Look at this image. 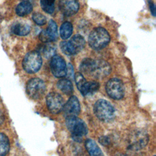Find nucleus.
Returning <instances> with one entry per match:
<instances>
[{"label": "nucleus", "instance_id": "obj_16", "mask_svg": "<svg viewBox=\"0 0 156 156\" xmlns=\"http://www.w3.org/2000/svg\"><path fill=\"white\" fill-rule=\"evenodd\" d=\"M32 5L29 1H22L16 7V13L20 16H24L32 10Z\"/></svg>", "mask_w": 156, "mask_h": 156}, {"label": "nucleus", "instance_id": "obj_2", "mask_svg": "<svg viewBox=\"0 0 156 156\" xmlns=\"http://www.w3.org/2000/svg\"><path fill=\"white\" fill-rule=\"evenodd\" d=\"M66 125L71 134L72 138L76 141H82L83 137L88 133L87 124L83 120L77 116L66 118Z\"/></svg>", "mask_w": 156, "mask_h": 156}, {"label": "nucleus", "instance_id": "obj_6", "mask_svg": "<svg viewBox=\"0 0 156 156\" xmlns=\"http://www.w3.org/2000/svg\"><path fill=\"white\" fill-rule=\"evenodd\" d=\"M42 65V58L40 54L33 51L28 52L24 56L23 61V67L24 71L32 74L37 72Z\"/></svg>", "mask_w": 156, "mask_h": 156}, {"label": "nucleus", "instance_id": "obj_4", "mask_svg": "<svg viewBox=\"0 0 156 156\" xmlns=\"http://www.w3.org/2000/svg\"><path fill=\"white\" fill-rule=\"evenodd\" d=\"M85 41L84 38L76 34L69 41H63L60 43V46L62 51L67 55H75L80 52L85 47Z\"/></svg>", "mask_w": 156, "mask_h": 156}, {"label": "nucleus", "instance_id": "obj_18", "mask_svg": "<svg viewBox=\"0 0 156 156\" xmlns=\"http://www.w3.org/2000/svg\"><path fill=\"white\" fill-rule=\"evenodd\" d=\"M147 140L148 138L146 134H143L138 132L134 136L133 140L131 141L132 147L135 148H141L147 144Z\"/></svg>", "mask_w": 156, "mask_h": 156}, {"label": "nucleus", "instance_id": "obj_3", "mask_svg": "<svg viewBox=\"0 0 156 156\" xmlns=\"http://www.w3.org/2000/svg\"><path fill=\"white\" fill-rule=\"evenodd\" d=\"M110 37L108 32L102 27L94 28L88 37L90 46L95 50H100L105 48L109 43Z\"/></svg>", "mask_w": 156, "mask_h": 156}, {"label": "nucleus", "instance_id": "obj_5", "mask_svg": "<svg viewBox=\"0 0 156 156\" xmlns=\"http://www.w3.org/2000/svg\"><path fill=\"white\" fill-rule=\"evenodd\" d=\"M93 110L96 117L103 121L111 120L115 115V109L113 105L105 99L97 101L94 105Z\"/></svg>", "mask_w": 156, "mask_h": 156}, {"label": "nucleus", "instance_id": "obj_26", "mask_svg": "<svg viewBox=\"0 0 156 156\" xmlns=\"http://www.w3.org/2000/svg\"><path fill=\"white\" fill-rule=\"evenodd\" d=\"M148 4H149V9L151 10V12L152 13V15L155 16V4L153 2L152 0H149L148 1Z\"/></svg>", "mask_w": 156, "mask_h": 156}, {"label": "nucleus", "instance_id": "obj_19", "mask_svg": "<svg viewBox=\"0 0 156 156\" xmlns=\"http://www.w3.org/2000/svg\"><path fill=\"white\" fill-rule=\"evenodd\" d=\"M45 31L47 35L49 36L52 42L55 41L57 39V37H58L57 26L56 23L54 20H51L49 21L48 27L46 29H45Z\"/></svg>", "mask_w": 156, "mask_h": 156}, {"label": "nucleus", "instance_id": "obj_13", "mask_svg": "<svg viewBox=\"0 0 156 156\" xmlns=\"http://www.w3.org/2000/svg\"><path fill=\"white\" fill-rule=\"evenodd\" d=\"M99 88V85L97 82L89 81L86 82L79 90L83 96H88L93 94Z\"/></svg>", "mask_w": 156, "mask_h": 156}, {"label": "nucleus", "instance_id": "obj_29", "mask_svg": "<svg viewBox=\"0 0 156 156\" xmlns=\"http://www.w3.org/2000/svg\"><path fill=\"white\" fill-rule=\"evenodd\" d=\"M115 156H126L125 154H121V153H118L116 154Z\"/></svg>", "mask_w": 156, "mask_h": 156}, {"label": "nucleus", "instance_id": "obj_20", "mask_svg": "<svg viewBox=\"0 0 156 156\" xmlns=\"http://www.w3.org/2000/svg\"><path fill=\"white\" fill-rule=\"evenodd\" d=\"M73 30V25L70 22L63 23L60 28V35L62 39L66 40L71 37Z\"/></svg>", "mask_w": 156, "mask_h": 156}, {"label": "nucleus", "instance_id": "obj_21", "mask_svg": "<svg viewBox=\"0 0 156 156\" xmlns=\"http://www.w3.org/2000/svg\"><path fill=\"white\" fill-rule=\"evenodd\" d=\"M10 143L8 137L4 133H0V156H5L9 152Z\"/></svg>", "mask_w": 156, "mask_h": 156}, {"label": "nucleus", "instance_id": "obj_31", "mask_svg": "<svg viewBox=\"0 0 156 156\" xmlns=\"http://www.w3.org/2000/svg\"><path fill=\"white\" fill-rule=\"evenodd\" d=\"M154 156H155V155H154Z\"/></svg>", "mask_w": 156, "mask_h": 156}, {"label": "nucleus", "instance_id": "obj_8", "mask_svg": "<svg viewBox=\"0 0 156 156\" xmlns=\"http://www.w3.org/2000/svg\"><path fill=\"white\" fill-rule=\"evenodd\" d=\"M107 94L113 99H121L124 95V86L122 82L118 78L110 79L106 83Z\"/></svg>", "mask_w": 156, "mask_h": 156}, {"label": "nucleus", "instance_id": "obj_27", "mask_svg": "<svg viewBox=\"0 0 156 156\" xmlns=\"http://www.w3.org/2000/svg\"><path fill=\"white\" fill-rule=\"evenodd\" d=\"M73 75V66L70 63H68V65H66V76L70 77H72Z\"/></svg>", "mask_w": 156, "mask_h": 156}, {"label": "nucleus", "instance_id": "obj_11", "mask_svg": "<svg viewBox=\"0 0 156 156\" xmlns=\"http://www.w3.org/2000/svg\"><path fill=\"white\" fill-rule=\"evenodd\" d=\"M62 110H63L66 118L77 116L80 110V107L77 97L74 96L70 97L67 102L64 104Z\"/></svg>", "mask_w": 156, "mask_h": 156}, {"label": "nucleus", "instance_id": "obj_25", "mask_svg": "<svg viewBox=\"0 0 156 156\" xmlns=\"http://www.w3.org/2000/svg\"><path fill=\"white\" fill-rule=\"evenodd\" d=\"M74 80L76 82V86L79 90L81 89L82 86L87 82V80L80 73H76L74 74Z\"/></svg>", "mask_w": 156, "mask_h": 156}, {"label": "nucleus", "instance_id": "obj_22", "mask_svg": "<svg viewBox=\"0 0 156 156\" xmlns=\"http://www.w3.org/2000/svg\"><path fill=\"white\" fill-rule=\"evenodd\" d=\"M54 2L55 0H40V5L45 12L51 14L54 11Z\"/></svg>", "mask_w": 156, "mask_h": 156}, {"label": "nucleus", "instance_id": "obj_7", "mask_svg": "<svg viewBox=\"0 0 156 156\" xmlns=\"http://www.w3.org/2000/svg\"><path fill=\"white\" fill-rule=\"evenodd\" d=\"M45 91V83L39 78H32L27 83L26 93L32 99H39L41 98L44 94Z\"/></svg>", "mask_w": 156, "mask_h": 156}, {"label": "nucleus", "instance_id": "obj_10", "mask_svg": "<svg viewBox=\"0 0 156 156\" xmlns=\"http://www.w3.org/2000/svg\"><path fill=\"white\" fill-rule=\"evenodd\" d=\"M50 67L52 74L56 77H63L66 74V64L60 55H54L51 58Z\"/></svg>", "mask_w": 156, "mask_h": 156}, {"label": "nucleus", "instance_id": "obj_28", "mask_svg": "<svg viewBox=\"0 0 156 156\" xmlns=\"http://www.w3.org/2000/svg\"><path fill=\"white\" fill-rule=\"evenodd\" d=\"M4 116L3 115V113L0 112V125H1L4 121Z\"/></svg>", "mask_w": 156, "mask_h": 156}, {"label": "nucleus", "instance_id": "obj_14", "mask_svg": "<svg viewBox=\"0 0 156 156\" xmlns=\"http://www.w3.org/2000/svg\"><path fill=\"white\" fill-rule=\"evenodd\" d=\"M85 146L90 156H104L101 149L94 140H87L85 141Z\"/></svg>", "mask_w": 156, "mask_h": 156}, {"label": "nucleus", "instance_id": "obj_12", "mask_svg": "<svg viewBox=\"0 0 156 156\" xmlns=\"http://www.w3.org/2000/svg\"><path fill=\"white\" fill-rule=\"evenodd\" d=\"M58 7L65 16H71L77 12L79 3L78 0H59Z\"/></svg>", "mask_w": 156, "mask_h": 156}, {"label": "nucleus", "instance_id": "obj_15", "mask_svg": "<svg viewBox=\"0 0 156 156\" xmlns=\"http://www.w3.org/2000/svg\"><path fill=\"white\" fill-rule=\"evenodd\" d=\"M11 30L12 33L16 35L24 36L30 32V27L27 24L17 23L12 26Z\"/></svg>", "mask_w": 156, "mask_h": 156}, {"label": "nucleus", "instance_id": "obj_23", "mask_svg": "<svg viewBox=\"0 0 156 156\" xmlns=\"http://www.w3.org/2000/svg\"><path fill=\"white\" fill-rule=\"evenodd\" d=\"M42 52L44 57L46 58H52L55 53V48L51 44H47L42 49Z\"/></svg>", "mask_w": 156, "mask_h": 156}, {"label": "nucleus", "instance_id": "obj_9", "mask_svg": "<svg viewBox=\"0 0 156 156\" xmlns=\"http://www.w3.org/2000/svg\"><path fill=\"white\" fill-rule=\"evenodd\" d=\"M46 104L51 113L57 114L63 110L65 104L64 100L60 94L51 92L46 96Z\"/></svg>", "mask_w": 156, "mask_h": 156}, {"label": "nucleus", "instance_id": "obj_30", "mask_svg": "<svg viewBox=\"0 0 156 156\" xmlns=\"http://www.w3.org/2000/svg\"><path fill=\"white\" fill-rule=\"evenodd\" d=\"M23 1H29V2H30V0H22Z\"/></svg>", "mask_w": 156, "mask_h": 156}, {"label": "nucleus", "instance_id": "obj_17", "mask_svg": "<svg viewBox=\"0 0 156 156\" xmlns=\"http://www.w3.org/2000/svg\"><path fill=\"white\" fill-rule=\"evenodd\" d=\"M58 88L64 94L70 95L73 91V86L71 82L68 79H62L57 82Z\"/></svg>", "mask_w": 156, "mask_h": 156}, {"label": "nucleus", "instance_id": "obj_24", "mask_svg": "<svg viewBox=\"0 0 156 156\" xmlns=\"http://www.w3.org/2000/svg\"><path fill=\"white\" fill-rule=\"evenodd\" d=\"M32 20L33 21L39 26H42L46 24V17L40 13H34L32 15Z\"/></svg>", "mask_w": 156, "mask_h": 156}, {"label": "nucleus", "instance_id": "obj_1", "mask_svg": "<svg viewBox=\"0 0 156 156\" xmlns=\"http://www.w3.org/2000/svg\"><path fill=\"white\" fill-rule=\"evenodd\" d=\"M80 70L85 74L96 79H101L110 74L111 67L108 63L104 60L86 58L82 61Z\"/></svg>", "mask_w": 156, "mask_h": 156}]
</instances>
